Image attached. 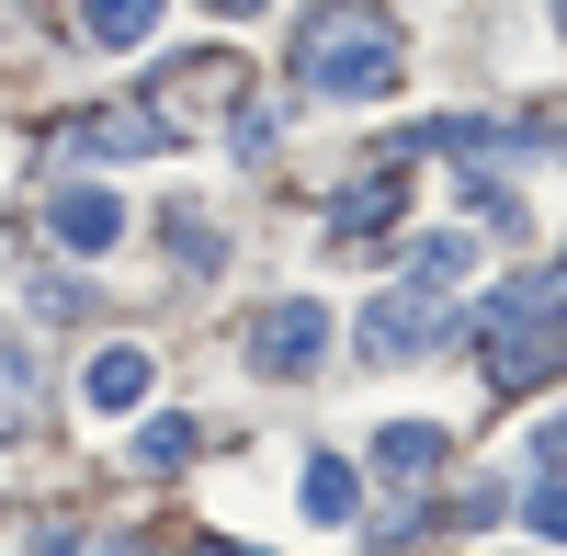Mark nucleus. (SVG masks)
<instances>
[{
    "label": "nucleus",
    "mask_w": 567,
    "mask_h": 556,
    "mask_svg": "<svg viewBox=\"0 0 567 556\" xmlns=\"http://www.w3.org/2000/svg\"><path fill=\"white\" fill-rule=\"evenodd\" d=\"M205 556H239V545H205Z\"/></svg>",
    "instance_id": "14"
},
{
    "label": "nucleus",
    "mask_w": 567,
    "mask_h": 556,
    "mask_svg": "<svg viewBox=\"0 0 567 556\" xmlns=\"http://www.w3.org/2000/svg\"><path fill=\"white\" fill-rule=\"evenodd\" d=\"M386 216H398V159L374 171V182H352L341 205H329V239H363V227H386Z\"/></svg>",
    "instance_id": "7"
},
{
    "label": "nucleus",
    "mask_w": 567,
    "mask_h": 556,
    "mask_svg": "<svg viewBox=\"0 0 567 556\" xmlns=\"http://www.w3.org/2000/svg\"><path fill=\"white\" fill-rule=\"evenodd\" d=\"M136 398H148V352H103V363H91V409H136Z\"/></svg>",
    "instance_id": "9"
},
{
    "label": "nucleus",
    "mask_w": 567,
    "mask_h": 556,
    "mask_svg": "<svg viewBox=\"0 0 567 556\" xmlns=\"http://www.w3.org/2000/svg\"><path fill=\"white\" fill-rule=\"evenodd\" d=\"M307 512H318V523H352V512H363V477L341 466V454H318V466H307Z\"/></svg>",
    "instance_id": "10"
},
{
    "label": "nucleus",
    "mask_w": 567,
    "mask_h": 556,
    "mask_svg": "<svg viewBox=\"0 0 567 556\" xmlns=\"http://www.w3.org/2000/svg\"><path fill=\"white\" fill-rule=\"evenodd\" d=\"M45 227H58L69 250H114V227H125V205H114V194H58V216H45Z\"/></svg>",
    "instance_id": "6"
},
{
    "label": "nucleus",
    "mask_w": 567,
    "mask_h": 556,
    "mask_svg": "<svg viewBox=\"0 0 567 556\" xmlns=\"http://www.w3.org/2000/svg\"><path fill=\"white\" fill-rule=\"evenodd\" d=\"M409 272H420V285H454V272H465V239H454V227H443V239H420Z\"/></svg>",
    "instance_id": "12"
},
{
    "label": "nucleus",
    "mask_w": 567,
    "mask_h": 556,
    "mask_svg": "<svg viewBox=\"0 0 567 556\" xmlns=\"http://www.w3.org/2000/svg\"><path fill=\"white\" fill-rule=\"evenodd\" d=\"M420 341H443V307H420V296H386V307L363 318V352L374 363H409Z\"/></svg>",
    "instance_id": "5"
},
{
    "label": "nucleus",
    "mask_w": 567,
    "mask_h": 556,
    "mask_svg": "<svg viewBox=\"0 0 567 556\" xmlns=\"http://www.w3.org/2000/svg\"><path fill=\"white\" fill-rule=\"evenodd\" d=\"M318 352H329V318L318 307H261L250 318V363H261V375H307Z\"/></svg>",
    "instance_id": "3"
},
{
    "label": "nucleus",
    "mask_w": 567,
    "mask_h": 556,
    "mask_svg": "<svg viewBox=\"0 0 567 556\" xmlns=\"http://www.w3.org/2000/svg\"><path fill=\"white\" fill-rule=\"evenodd\" d=\"M432 466H443V432L432 421H398L386 432V477H432Z\"/></svg>",
    "instance_id": "11"
},
{
    "label": "nucleus",
    "mask_w": 567,
    "mask_h": 556,
    "mask_svg": "<svg viewBox=\"0 0 567 556\" xmlns=\"http://www.w3.org/2000/svg\"><path fill=\"white\" fill-rule=\"evenodd\" d=\"M307 91H341V103H374V91H398V23L374 12V0H329V12L307 23Z\"/></svg>",
    "instance_id": "1"
},
{
    "label": "nucleus",
    "mask_w": 567,
    "mask_h": 556,
    "mask_svg": "<svg viewBox=\"0 0 567 556\" xmlns=\"http://www.w3.org/2000/svg\"><path fill=\"white\" fill-rule=\"evenodd\" d=\"M545 318H556V272H534V285H511L499 296V318H488V363H499V387H545V363H556V330H545Z\"/></svg>",
    "instance_id": "2"
},
{
    "label": "nucleus",
    "mask_w": 567,
    "mask_h": 556,
    "mask_svg": "<svg viewBox=\"0 0 567 556\" xmlns=\"http://www.w3.org/2000/svg\"><path fill=\"white\" fill-rule=\"evenodd\" d=\"M205 12H261V0H205Z\"/></svg>",
    "instance_id": "13"
},
{
    "label": "nucleus",
    "mask_w": 567,
    "mask_h": 556,
    "mask_svg": "<svg viewBox=\"0 0 567 556\" xmlns=\"http://www.w3.org/2000/svg\"><path fill=\"white\" fill-rule=\"evenodd\" d=\"M148 23H159V0H80V34L91 45H136Z\"/></svg>",
    "instance_id": "8"
},
{
    "label": "nucleus",
    "mask_w": 567,
    "mask_h": 556,
    "mask_svg": "<svg viewBox=\"0 0 567 556\" xmlns=\"http://www.w3.org/2000/svg\"><path fill=\"white\" fill-rule=\"evenodd\" d=\"M69 148H80V159H136V148H171V114H148V103H125V114H80V125H69Z\"/></svg>",
    "instance_id": "4"
}]
</instances>
